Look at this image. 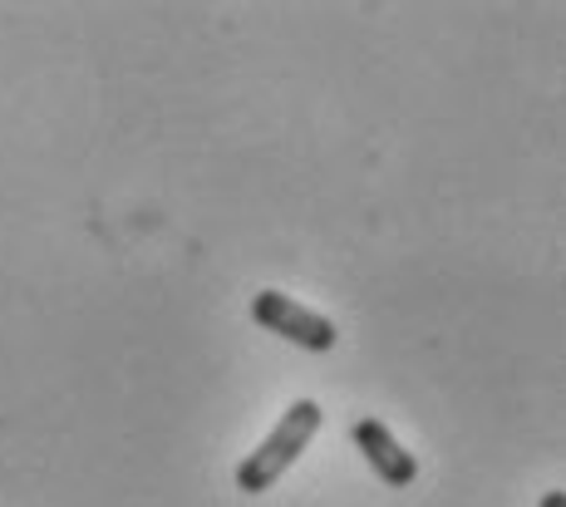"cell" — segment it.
<instances>
[{
    "instance_id": "obj_1",
    "label": "cell",
    "mask_w": 566,
    "mask_h": 507,
    "mask_svg": "<svg viewBox=\"0 0 566 507\" xmlns=\"http://www.w3.org/2000/svg\"><path fill=\"white\" fill-rule=\"evenodd\" d=\"M321 424H325V409L315 404V399H296V404L276 419V429H271V434L237 463V488L242 493L276 488V478L311 448V439L321 434Z\"/></svg>"
},
{
    "instance_id": "obj_2",
    "label": "cell",
    "mask_w": 566,
    "mask_h": 507,
    "mask_svg": "<svg viewBox=\"0 0 566 507\" xmlns=\"http://www.w3.org/2000/svg\"><path fill=\"white\" fill-rule=\"evenodd\" d=\"M252 320L261 330H271V336L301 345V350H311V355L335 350V340H340V330H335L321 310L291 300L286 291H256V296H252Z\"/></svg>"
},
{
    "instance_id": "obj_3",
    "label": "cell",
    "mask_w": 566,
    "mask_h": 507,
    "mask_svg": "<svg viewBox=\"0 0 566 507\" xmlns=\"http://www.w3.org/2000/svg\"><path fill=\"white\" fill-rule=\"evenodd\" d=\"M355 448L365 453V463L379 473V483H389V488H409L413 478H419V458L399 444L395 434H389L379 419H360V424L350 429Z\"/></svg>"
},
{
    "instance_id": "obj_4",
    "label": "cell",
    "mask_w": 566,
    "mask_h": 507,
    "mask_svg": "<svg viewBox=\"0 0 566 507\" xmlns=\"http://www.w3.org/2000/svg\"><path fill=\"white\" fill-rule=\"evenodd\" d=\"M542 507H566V493H562V488H552L547 498H542Z\"/></svg>"
}]
</instances>
